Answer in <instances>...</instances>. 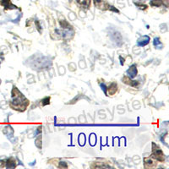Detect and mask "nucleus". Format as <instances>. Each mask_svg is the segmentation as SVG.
Wrapping results in <instances>:
<instances>
[{
    "label": "nucleus",
    "mask_w": 169,
    "mask_h": 169,
    "mask_svg": "<svg viewBox=\"0 0 169 169\" xmlns=\"http://www.w3.org/2000/svg\"><path fill=\"white\" fill-rule=\"evenodd\" d=\"M12 96L14 97V101L12 102V107L15 108V109L20 110H20L24 111L26 109V108L28 106V104H29L28 100H26L23 96V95L15 87L13 89Z\"/></svg>",
    "instance_id": "obj_1"
},
{
    "label": "nucleus",
    "mask_w": 169,
    "mask_h": 169,
    "mask_svg": "<svg viewBox=\"0 0 169 169\" xmlns=\"http://www.w3.org/2000/svg\"><path fill=\"white\" fill-rule=\"evenodd\" d=\"M153 145V144H152ZM152 157L155 158L156 160L157 161H160V162H163L165 157H164V154L162 151V150L156 145H155V146L153 145V152H152Z\"/></svg>",
    "instance_id": "obj_2"
},
{
    "label": "nucleus",
    "mask_w": 169,
    "mask_h": 169,
    "mask_svg": "<svg viewBox=\"0 0 169 169\" xmlns=\"http://www.w3.org/2000/svg\"><path fill=\"white\" fill-rule=\"evenodd\" d=\"M94 3L98 9L102 10H107L110 8V5L107 3L104 0H94Z\"/></svg>",
    "instance_id": "obj_3"
},
{
    "label": "nucleus",
    "mask_w": 169,
    "mask_h": 169,
    "mask_svg": "<svg viewBox=\"0 0 169 169\" xmlns=\"http://www.w3.org/2000/svg\"><path fill=\"white\" fill-rule=\"evenodd\" d=\"M149 42H150V37L147 36H142L139 39L137 44L139 46H144L147 45L149 43Z\"/></svg>",
    "instance_id": "obj_4"
},
{
    "label": "nucleus",
    "mask_w": 169,
    "mask_h": 169,
    "mask_svg": "<svg viewBox=\"0 0 169 169\" xmlns=\"http://www.w3.org/2000/svg\"><path fill=\"white\" fill-rule=\"evenodd\" d=\"M127 73H128L129 76L130 77V78H134V77L136 76V75H137V69H136V66H135V65L131 66V67L129 69V70H128Z\"/></svg>",
    "instance_id": "obj_5"
},
{
    "label": "nucleus",
    "mask_w": 169,
    "mask_h": 169,
    "mask_svg": "<svg viewBox=\"0 0 169 169\" xmlns=\"http://www.w3.org/2000/svg\"><path fill=\"white\" fill-rule=\"evenodd\" d=\"M77 3L80 4L85 9H89L91 4V0H76Z\"/></svg>",
    "instance_id": "obj_6"
},
{
    "label": "nucleus",
    "mask_w": 169,
    "mask_h": 169,
    "mask_svg": "<svg viewBox=\"0 0 169 169\" xmlns=\"http://www.w3.org/2000/svg\"><path fill=\"white\" fill-rule=\"evenodd\" d=\"M123 81L125 84L130 85V86H134V87H135V86H138V82H137V81L131 80V79H130L129 78H128V77H124L123 79Z\"/></svg>",
    "instance_id": "obj_7"
},
{
    "label": "nucleus",
    "mask_w": 169,
    "mask_h": 169,
    "mask_svg": "<svg viewBox=\"0 0 169 169\" xmlns=\"http://www.w3.org/2000/svg\"><path fill=\"white\" fill-rule=\"evenodd\" d=\"M145 168H153L156 166V163L150 158H145Z\"/></svg>",
    "instance_id": "obj_8"
},
{
    "label": "nucleus",
    "mask_w": 169,
    "mask_h": 169,
    "mask_svg": "<svg viewBox=\"0 0 169 169\" xmlns=\"http://www.w3.org/2000/svg\"><path fill=\"white\" fill-rule=\"evenodd\" d=\"M108 94L109 95H113L115 94L116 92H117V85L115 83H112L111 84V86L108 88Z\"/></svg>",
    "instance_id": "obj_9"
},
{
    "label": "nucleus",
    "mask_w": 169,
    "mask_h": 169,
    "mask_svg": "<svg viewBox=\"0 0 169 169\" xmlns=\"http://www.w3.org/2000/svg\"><path fill=\"white\" fill-rule=\"evenodd\" d=\"M6 167L7 168H15V159L9 158V160H7Z\"/></svg>",
    "instance_id": "obj_10"
},
{
    "label": "nucleus",
    "mask_w": 169,
    "mask_h": 169,
    "mask_svg": "<svg viewBox=\"0 0 169 169\" xmlns=\"http://www.w3.org/2000/svg\"><path fill=\"white\" fill-rule=\"evenodd\" d=\"M154 45H155V46L156 48H159V49L163 46V45L162 44V42H161V41H160V39L158 37H156V38L154 39Z\"/></svg>",
    "instance_id": "obj_11"
},
{
    "label": "nucleus",
    "mask_w": 169,
    "mask_h": 169,
    "mask_svg": "<svg viewBox=\"0 0 169 169\" xmlns=\"http://www.w3.org/2000/svg\"><path fill=\"white\" fill-rule=\"evenodd\" d=\"M151 4L152 6H156V7H160L162 4V0H151Z\"/></svg>",
    "instance_id": "obj_12"
},
{
    "label": "nucleus",
    "mask_w": 169,
    "mask_h": 169,
    "mask_svg": "<svg viewBox=\"0 0 169 169\" xmlns=\"http://www.w3.org/2000/svg\"><path fill=\"white\" fill-rule=\"evenodd\" d=\"M49 101H50V97H46V98H44V99L42 101V106H45L46 104H49Z\"/></svg>",
    "instance_id": "obj_13"
},
{
    "label": "nucleus",
    "mask_w": 169,
    "mask_h": 169,
    "mask_svg": "<svg viewBox=\"0 0 169 169\" xmlns=\"http://www.w3.org/2000/svg\"><path fill=\"white\" fill-rule=\"evenodd\" d=\"M59 167H60V168H67L68 166H67V164H66L65 162H60V164H59Z\"/></svg>",
    "instance_id": "obj_14"
},
{
    "label": "nucleus",
    "mask_w": 169,
    "mask_h": 169,
    "mask_svg": "<svg viewBox=\"0 0 169 169\" xmlns=\"http://www.w3.org/2000/svg\"><path fill=\"white\" fill-rule=\"evenodd\" d=\"M169 0H162V4H164L166 7H168Z\"/></svg>",
    "instance_id": "obj_15"
},
{
    "label": "nucleus",
    "mask_w": 169,
    "mask_h": 169,
    "mask_svg": "<svg viewBox=\"0 0 169 169\" xmlns=\"http://www.w3.org/2000/svg\"><path fill=\"white\" fill-rule=\"evenodd\" d=\"M101 86H102V90L104 91V92L107 93V86H106L105 85H103V84H102V85H101Z\"/></svg>",
    "instance_id": "obj_16"
}]
</instances>
